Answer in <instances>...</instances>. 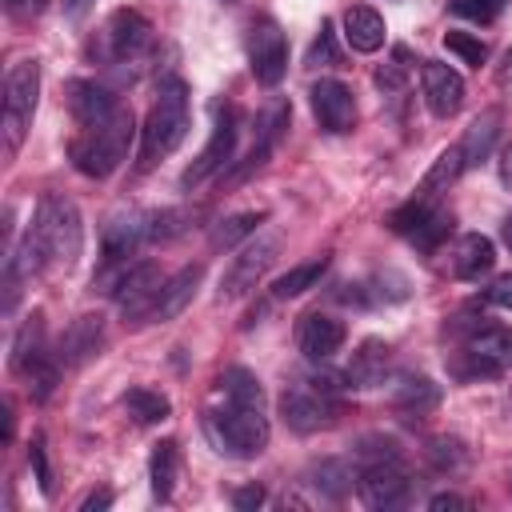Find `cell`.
<instances>
[{"label":"cell","instance_id":"obj_1","mask_svg":"<svg viewBox=\"0 0 512 512\" xmlns=\"http://www.w3.org/2000/svg\"><path fill=\"white\" fill-rule=\"evenodd\" d=\"M28 240L40 256L44 268H76L80 252H84V220H80V208L64 196V192H44L36 200V212H32V228H28Z\"/></svg>","mask_w":512,"mask_h":512},{"label":"cell","instance_id":"obj_2","mask_svg":"<svg viewBox=\"0 0 512 512\" xmlns=\"http://www.w3.org/2000/svg\"><path fill=\"white\" fill-rule=\"evenodd\" d=\"M192 128V104H188V84L180 76H164L156 88V100L144 116L140 128V168H152L156 160L172 156Z\"/></svg>","mask_w":512,"mask_h":512},{"label":"cell","instance_id":"obj_3","mask_svg":"<svg viewBox=\"0 0 512 512\" xmlns=\"http://www.w3.org/2000/svg\"><path fill=\"white\" fill-rule=\"evenodd\" d=\"M136 140V120H132V108H116L108 120L92 124V128H80V136H72L68 144V160L80 176L88 180H108L124 160H128V148Z\"/></svg>","mask_w":512,"mask_h":512},{"label":"cell","instance_id":"obj_4","mask_svg":"<svg viewBox=\"0 0 512 512\" xmlns=\"http://www.w3.org/2000/svg\"><path fill=\"white\" fill-rule=\"evenodd\" d=\"M348 388L344 376L336 372H308V376H296L292 384H284L280 392V416L292 432L308 436V432H320L328 428L336 416H340V392Z\"/></svg>","mask_w":512,"mask_h":512},{"label":"cell","instance_id":"obj_5","mask_svg":"<svg viewBox=\"0 0 512 512\" xmlns=\"http://www.w3.org/2000/svg\"><path fill=\"white\" fill-rule=\"evenodd\" d=\"M204 432H208L212 448L224 452V456H232V460L260 456L268 448V436H272L264 408H256V404H232V400H224V408H212L204 416Z\"/></svg>","mask_w":512,"mask_h":512},{"label":"cell","instance_id":"obj_6","mask_svg":"<svg viewBox=\"0 0 512 512\" xmlns=\"http://www.w3.org/2000/svg\"><path fill=\"white\" fill-rule=\"evenodd\" d=\"M40 104V60H16L4 76V152L12 156L24 144V132Z\"/></svg>","mask_w":512,"mask_h":512},{"label":"cell","instance_id":"obj_7","mask_svg":"<svg viewBox=\"0 0 512 512\" xmlns=\"http://www.w3.org/2000/svg\"><path fill=\"white\" fill-rule=\"evenodd\" d=\"M276 256H280V232H256V236H248V240L240 244V252L228 260L216 296H220V300H240V296H248V292L268 276V268L276 264Z\"/></svg>","mask_w":512,"mask_h":512},{"label":"cell","instance_id":"obj_8","mask_svg":"<svg viewBox=\"0 0 512 512\" xmlns=\"http://www.w3.org/2000/svg\"><path fill=\"white\" fill-rule=\"evenodd\" d=\"M452 212L448 208H440L436 200H424V196H412L404 208H396L392 216H388V228L392 232H400L412 248H420V252H436L444 240H448V232H452Z\"/></svg>","mask_w":512,"mask_h":512},{"label":"cell","instance_id":"obj_9","mask_svg":"<svg viewBox=\"0 0 512 512\" xmlns=\"http://www.w3.org/2000/svg\"><path fill=\"white\" fill-rule=\"evenodd\" d=\"M356 488L368 508H400L412 492V476L404 468V456H384L356 468Z\"/></svg>","mask_w":512,"mask_h":512},{"label":"cell","instance_id":"obj_10","mask_svg":"<svg viewBox=\"0 0 512 512\" xmlns=\"http://www.w3.org/2000/svg\"><path fill=\"white\" fill-rule=\"evenodd\" d=\"M248 68H252L256 84H264V88H276L288 72V40H284L280 24L268 16L252 20V28H248Z\"/></svg>","mask_w":512,"mask_h":512},{"label":"cell","instance_id":"obj_11","mask_svg":"<svg viewBox=\"0 0 512 512\" xmlns=\"http://www.w3.org/2000/svg\"><path fill=\"white\" fill-rule=\"evenodd\" d=\"M160 268L152 260H140V264H128L120 284L112 288V300L120 304V316L128 324H140V320H152V308H156V296H160Z\"/></svg>","mask_w":512,"mask_h":512},{"label":"cell","instance_id":"obj_12","mask_svg":"<svg viewBox=\"0 0 512 512\" xmlns=\"http://www.w3.org/2000/svg\"><path fill=\"white\" fill-rule=\"evenodd\" d=\"M464 356L468 368H460V376H500L512 372V328L504 324H484L464 340Z\"/></svg>","mask_w":512,"mask_h":512},{"label":"cell","instance_id":"obj_13","mask_svg":"<svg viewBox=\"0 0 512 512\" xmlns=\"http://www.w3.org/2000/svg\"><path fill=\"white\" fill-rule=\"evenodd\" d=\"M232 152H236V116H232V108L216 104V124H212V136H208V144L200 148V156H196V160L184 168L180 184H184V188L204 184L212 172H220V168L232 160Z\"/></svg>","mask_w":512,"mask_h":512},{"label":"cell","instance_id":"obj_14","mask_svg":"<svg viewBox=\"0 0 512 512\" xmlns=\"http://www.w3.org/2000/svg\"><path fill=\"white\" fill-rule=\"evenodd\" d=\"M308 104H312L316 124H320L324 132H332V136H340V132H348V128L356 124V96H352V88H348L344 80H336V76H320V80L308 88Z\"/></svg>","mask_w":512,"mask_h":512},{"label":"cell","instance_id":"obj_15","mask_svg":"<svg viewBox=\"0 0 512 512\" xmlns=\"http://www.w3.org/2000/svg\"><path fill=\"white\" fill-rule=\"evenodd\" d=\"M288 120H292V104L288 100H272L264 112H260V128H256V144H252V152L228 172V184H240V180H248L252 172H260L268 160H272V152H276V144H280V136L288 132Z\"/></svg>","mask_w":512,"mask_h":512},{"label":"cell","instance_id":"obj_16","mask_svg":"<svg viewBox=\"0 0 512 512\" xmlns=\"http://www.w3.org/2000/svg\"><path fill=\"white\" fill-rule=\"evenodd\" d=\"M104 44L112 60H136L140 52L152 48V24L136 8H116L104 24Z\"/></svg>","mask_w":512,"mask_h":512},{"label":"cell","instance_id":"obj_17","mask_svg":"<svg viewBox=\"0 0 512 512\" xmlns=\"http://www.w3.org/2000/svg\"><path fill=\"white\" fill-rule=\"evenodd\" d=\"M420 88H424L428 112L440 116V120L456 116L460 104H464V76H460L456 68L440 64V60H424V68H420Z\"/></svg>","mask_w":512,"mask_h":512},{"label":"cell","instance_id":"obj_18","mask_svg":"<svg viewBox=\"0 0 512 512\" xmlns=\"http://www.w3.org/2000/svg\"><path fill=\"white\" fill-rule=\"evenodd\" d=\"M344 340H348L344 320H336V316H328V312H308V316L300 320V328H296L300 352H304L308 360H316V364L332 360V356L344 348Z\"/></svg>","mask_w":512,"mask_h":512},{"label":"cell","instance_id":"obj_19","mask_svg":"<svg viewBox=\"0 0 512 512\" xmlns=\"http://www.w3.org/2000/svg\"><path fill=\"white\" fill-rule=\"evenodd\" d=\"M116 108H120V100L112 96V88H104L96 80H68V112L80 128L108 120Z\"/></svg>","mask_w":512,"mask_h":512},{"label":"cell","instance_id":"obj_20","mask_svg":"<svg viewBox=\"0 0 512 512\" xmlns=\"http://www.w3.org/2000/svg\"><path fill=\"white\" fill-rule=\"evenodd\" d=\"M100 344H104V316H76V320L64 328V336H60L56 360H60L64 368H76V364L92 360V356L100 352Z\"/></svg>","mask_w":512,"mask_h":512},{"label":"cell","instance_id":"obj_21","mask_svg":"<svg viewBox=\"0 0 512 512\" xmlns=\"http://www.w3.org/2000/svg\"><path fill=\"white\" fill-rule=\"evenodd\" d=\"M388 368H392V348L372 336L352 352V360L344 368V380H348V388H376V384L388 380Z\"/></svg>","mask_w":512,"mask_h":512},{"label":"cell","instance_id":"obj_22","mask_svg":"<svg viewBox=\"0 0 512 512\" xmlns=\"http://www.w3.org/2000/svg\"><path fill=\"white\" fill-rule=\"evenodd\" d=\"M200 280H204V264H188V268L172 272V276L160 284V296H156L152 320H160V324H164V320H176V316L192 304V296H196Z\"/></svg>","mask_w":512,"mask_h":512},{"label":"cell","instance_id":"obj_23","mask_svg":"<svg viewBox=\"0 0 512 512\" xmlns=\"http://www.w3.org/2000/svg\"><path fill=\"white\" fill-rule=\"evenodd\" d=\"M344 40L352 52H376L388 40V24L372 4H352L344 8Z\"/></svg>","mask_w":512,"mask_h":512},{"label":"cell","instance_id":"obj_24","mask_svg":"<svg viewBox=\"0 0 512 512\" xmlns=\"http://www.w3.org/2000/svg\"><path fill=\"white\" fill-rule=\"evenodd\" d=\"M492 264H496V244H492L488 236L464 232V236L456 240V248H452V272H456L460 280H480V276L492 272Z\"/></svg>","mask_w":512,"mask_h":512},{"label":"cell","instance_id":"obj_25","mask_svg":"<svg viewBox=\"0 0 512 512\" xmlns=\"http://www.w3.org/2000/svg\"><path fill=\"white\" fill-rule=\"evenodd\" d=\"M440 404V384L428 376H404L392 392V408L400 416H428Z\"/></svg>","mask_w":512,"mask_h":512},{"label":"cell","instance_id":"obj_26","mask_svg":"<svg viewBox=\"0 0 512 512\" xmlns=\"http://www.w3.org/2000/svg\"><path fill=\"white\" fill-rule=\"evenodd\" d=\"M500 124H504V112H500V108H484V112L468 124V132H464V140H460V152H464V164H468V168L480 164V160H488V152H492V144H496V136H500Z\"/></svg>","mask_w":512,"mask_h":512},{"label":"cell","instance_id":"obj_27","mask_svg":"<svg viewBox=\"0 0 512 512\" xmlns=\"http://www.w3.org/2000/svg\"><path fill=\"white\" fill-rule=\"evenodd\" d=\"M464 168H468V164H464V152H460V144L444 148V152L432 160V168L424 172V180H420L416 196H424V200H436L440 192H448V188L460 180V172H464Z\"/></svg>","mask_w":512,"mask_h":512},{"label":"cell","instance_id":"obj_28","mask_svg":"<svg viewBox=\"0 0 512 512\" xmlns=\"http://www.w3.org/2000/svg\"><path fill=\"white\" fill-rule=\"evenodd\" d=\"M328 272V256H312V260H300L292 264L288 272H280L272 280V300H292V296H304L308 288L320 284V276Z\"/></svg>","mask_w":512,"mask_h":512},{"label":"cell","instance_id":"obj_29","mask_svg":"<svg viewBox=\"0 0 512 512\" xmlns=\"http://www.w3.org/2000/svg\"><path fill=\"white\" fill-rule=\"evenodd\" d=\"M176 476H180V444L176 440H160L148 456V480H152V496L156 500H168L172 488H176Z\"/></svg>","mask_w":512,"mask_h":512},{"label":"cell","instance_id":"obj_30","mask_svg":"<svg viewBox=\"0 0 512 512\" xmlns=\"http://www.w3.org/2000/svg\"><path fill=\"white\" fill-rule=\"evenodd\" d=\"M268 220V212L264 208H248V212H232V216H224L212 232H208V244L220 252V248H236L240 240H248V236H256L260 232V224Z\"/></svg>","mask_w":512,"mask_h":512},{"label":"cell","instance_id":"obj_31","mask_svg":"<svg viewBox=\"0 0 512 512\" xmlns=\"http://www.w3.org/2000/svg\"><path fill=\"white\" fill-rule=\"evenodd\" d=\"M124 408H128V416H132L136 424H160V420H168V412H172L168 396L156 392V388H144V384H136V388L124 392Z\"/></svg>","mask_w":512,"mask_h":512},{"label":"cell","instance_id":"obj_32","mask_svg":"<svg viewBox=\"0 0 512 512\" xmlns=\"http://www.w3.org/2000/svg\"><path fill=\"white\" fill-rule=\"evenodd\" d=\"M216 392L224 400H232V404H256V408H264V388H260V380L248 368H224V376L216 380Z\"/></svg>","mask_w":512,"mask_h":512},{"label":"cell","instance_id":"obj_33","mask_svg":"<svg viewBox=\"0 0 512 512\" xmlns=\"http://www.w3.org/2000/svg\"><path fill=\"white\" fill-rule=\"evenodd\" d=\"M312 484L324 492V496H344L348 488H352V480H356V472H352V464H344V460H320L316 468H312Z\"/></svg>","mask_w":512,"mask_h":512},{"label":"cell","instance_id":"obj_34","mask_svg":"<svg viewBox=\"0 0 512 512\" xmlns=\"http://www.w3.org/2000/svg\"><path fill=\"white\" fill-rule=\"evenodd\" d=\"M444 48L448 52H456L464 64H472V68H480L484 60H488V44L476 36V32H460V28H448L444 32Z\"/></svg>","mask_w":512,"mask_h":512},{"label":"cell","instance_id":"obj_35","mask_svg":"<svg viewBox=\"0 0 512 512\" xmlns=\"http://www.w3.org/2000/svg\"><path fill=\"white\" fill-rule=\"evenodd\" d=\"M304 64H308V68H332V64H340V48H336V28H332V20H320V32H316V40H312Z\"/></svg>","mask_w":512,"mask_h":512},{"label":"cell","instance_id":"obj_36","mask_svg":"<svg viewBox=\"0 0 512 512\" xmlns=\"http://www.w3.org/2000/svg\"><path fill=\"white\" fill-rule=\"evenodd\" d=\"M404 56H408V52H404V48H396V60H388V64H380V68H376V76H372V80H376V88H380V92H400V88L408 84V64H404Z\"/></svg>","mask_w":512,"mask_h":512},{"label":"cell","instance_id":"obj_37","mask_svg":"<svg viewBox=\"0 0 512 512\" xmlns=\"http://www.w3.org/2000/svg\"><path fill=\"white\" fill-rule=\"evenodd\" d=\"M504 4L508 0H452V12L464 20H476V24H492Z\"/></svg>","mask_w":512,"mask_h":512},{"label":"cell","instance_id":"obj_38","mask_svg":"<svg viewBox=\"0 0 512 512\" xmlns=\"http://www.w3.org/2000/svg\"><path fill=\"white\" fill-rule=\"evenodd\" d=\"M428 460H432L440 472H452V468H464V448H460V440H432Z\"/></svg>","mask_w":512,"mask_h":512},{"label":"cell","instance_id":"obj_39","mask_svg":"<svg viewBox=\"0 0 512 512\" xmlns=\"http://www.w3.org/2000/svg\"><path fill=\"white\" fill-rule=\"evenodd\" d=\"M28 460H32V468H36L40 492H44V496H52V468H48V456H44V440H32V448H28Z\"/></svg>","mask_w":512,"mask_h":512},{"label":"cell","instance_id":"obj_40","mask_svg":"<svg viewBox=\"0 0 512 512\" xmlns=\"http://www.w3.org/2000/svg\"><path fill=\"white\" fill-rule=\"evenodd\" d=\"M484 300L496 304V308H512V272L500 276V280H492V288L484 292Z\"/></svg>","mask_w":512,"mask_h":512},{"label":"cell","instance_id":"obj_41","mask_svg":"<svg viewBox=\"0 0 512 512\" xmlns=\"http://www.w3.org/2000/svg\"><path fill=\"white\" fill-rule=\"evenodd\" d=\"M232 504H236L240 512H248V508H260V504H264V488H260V484L236 488V492H232Z\"/></svg>","mask_w":512,"mask_h":512},{"label":"cell","instance_id":"obj_42","mask_svg":"<svg viewBox=\"0 0 512 512\" xmlns=\"http://www.w3.org/2000/svg\"><path fill=\"white\" fill-rule=\"evenodd\" d=\"M48 8V0H8V12L16 16V20H32V16H40Z\"/></svg>","mask_w":512,"mask_h":512},{"label":"cell","instance_id":"obj_43","mask_svg":"<svg viewBox=\"0 0 512 512\" xmlns=\"http://www.w3.org/2000/svg\"><path fill=\"white\" fill-rule=\"evenodd\" d=\"M112 504V488H100V492H88L84 500H80V512H100V508H108Z\"/></svg>","mask_w":512,"mask_h":512},{"label":"cell","instance_id":"obj_44","mask_svg":"<svg viewBox=\"0 0 512 512\" xmlns=\"http://www.w3.org/2000/svg\"><path fill=\"white\" fill-rule=\"evenodd\" d=\"M428 508H432V512H444V508H468V500L456 496V492H436V496L428 500Z\"/></svg>","mask_w":512,"mask_h":512},{"label":"cell","instance_id":"obj_45","mask_svg":"<svg viewBox=\"0 0 512 512\" xmlns=\"http://www.w3.org/2000/svg\"><path fill=\"white\" fill-rule=\"evenodd\" d=\"M496 84H500V88H512V48L500 56V68H496Z\"/></svg>","mask_w":512,"mask_h":512},{"label":"cell","instance_id":"obj_46","mask_svg":"<svg viewBox=\"0 0 512 512\" xmlns=\"http://www.w3.org/2000/svg\"><path fill=\"white\" fill-rule=\"evenodd\" d=\"M500 180H504V184H512V144L504 148V160H500Z\"/></svg>","mask_w":512,"mask_h":512},{"label":"cell","instance_id":"obj_47","mask_svg":"<svg viewBox=\"0 0 512 512\" xmlns=\"http://www.w3.org/2000/svg\"><path fill=\"white\" fill-rule=\"evenodd\" d=\"M88 4H92V0H64V12H68V16H80Z\"/></svg>","mask_w":512,"mask_h":512},{"label":"cell","instance_id":"obj_48","mask_svg":"<svg viewBox=\"0 0 512 512\" xmlns=\"http://www.w3.org/2000/svg\"><path fill=\"white\" fill-rule=\"evenodd\" d=\"M500 240H504V244H508V248H512V216H508V220H504V228H500Z\"/></svg>","mask_w":512,"mask_h":512},{"label":"cell","instance_id":"obj_49","mask_svg":"<svg viewBox=\"0 0 512 512\" xmlns=\"http://www.w3.org/2000/svg\"><path fill=\"white\" fill-rule=\"evenodd\" d=\"M224 4H236V0H224Z\"/></svg>","mask_w":512,"mask_h":512}]
</instances>
